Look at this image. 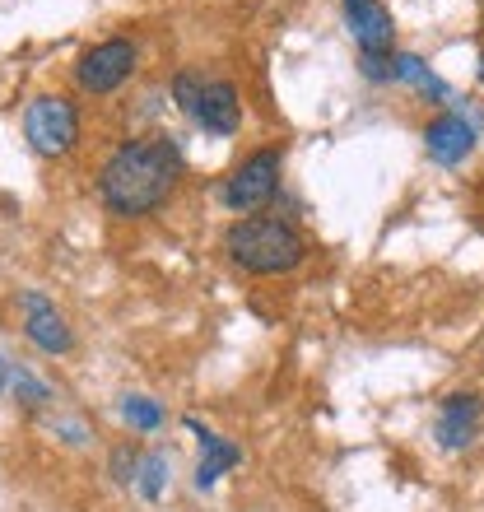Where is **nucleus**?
<instances>
[{
	"mask_svg": "<svg viewBox=\"0 0 484 512\" xmlns=\"http://www.w3.org/2000/svg\"><path fill=\"white\" fill-rule=\"evenodd\" d=\"M182 182V145L173 135H131L98 168V201L117 219H145L173 201Z\"/></svg>",
	"mask_w": 484,
	"mask_h": 512,
	"instance_id": "nucleus-1",
	"label": "nucleus"
},
{
	"mask_svg": "<svg viewBox=\"0 0 484 512\" xmlns=\"http://www.w3.org/2000/svg\"><path fill=\"white\" fill-rule=\"evenodd\" d=\"M224 252L242 275H289L308 261V238L284 215H242L224 229Z\"/></svg>",
	"mask_w": 484,
	"mask_h": 512,
	"instance_id": "nucleus-2",
	"label": "nucleus"
},
{
	"mask_svg": "<svg viewBox=\"0 0 484 512\" xmlns=\"http://www.w3.org/2000/svg\"><path fill=\"white\" fill-rule=\"evenodd\" d=\"M173 98L205 135H238L242 131V98L233 80H205L201 70H177Z\"/></svg>",
	"mask_w": 484,
	"mask_h": 512,
	"instance_id": "nucleus-3",
	"label": "nucleus"
},
{
	"mask_svg": "<svg viewBox=\"0 0 484 512\" xmlns=\"http://www.w3.org/2000/svg\"><path fill=\"white\" fill-rule=\"evenodd\" d=\"M280 173H284V149H252L247 159L224 177V187H219V201L224 210L233 215H261L270 201H275V191H280Z\"/></svg>",
	"mask_w": 484,
	"mask_h": 512,
	"instance_id": "nucleus-4",
	"label": "nucleus"
},
{
	"mask_svg": "<svg viewBox=\"0 0 484 512\" xmlns=\"http://www.w3.org/2000/svg\"><path fill=\"white\" fill-rule=\"evenodd\" d=\"M24 140L38 159H66L80 140V108L61 94H38L24 108Z\"/></svg>",
	"mask_w": 484,
	"mask_h": 512,
	"instance_id": "nucleus-5",
	"label": "nucleus"
},
{
	"mask_svg": "<svg viewBox=\"0 0 484 512\" xmlns=\"http://www.w3.org/2000/svg\"><path fill=\"white\" fill-rule=\"evenodd\" d=\"M135 66H140V47H135L131 38L94 42V47L80 52V61H75V84H80V94H89V98H108L131 80Z\"/></svg>",
	"mask_w": 484,
	"mask_h": 512,
	"instance_id": "nucleus-6",
	"label": "nucleus"
},
{
	"mask_svg": "<svg viewBox=\"0 0 484 512\" xmlns=\"http://www.w3.org/2000/svg\"><path fill=\"white\" fill-rule=\"evenodd\" d=\"M484 424V396L480 391H452L438 401V415H433V438L443 452H466V447L480 438Z\"/></svg>",
	"mask_w": 484,
	"mask_h": 512,
	"instance_id": "nucleus-7",
	"label": "nucleus"
},
{
	"mask_svg": "<svg viewBox=\"0 0 484 512\" xmlns=\"http://www.w3.org/2000/svg\"><path fill=\"white\" fill-rule=\"evenodd\" d=\"M19 317H24V336L38 345L42 354H70L75 350V331L56 312V303L42 289H24L19 294Z\"/></svg>",
	"mask_w": 484,
	"mask_h": 512,
	"instance_id": "nucleus-8",
	"label": "nucleus"
},
{
	"mask_svg": "<svg viewBox=\"0 0 484 512\" xmlns=\"http://www.w3.org/2000/svg\"><path fill=\"white\" fill-rule=\"evenodd\" d=\"M345 28L359 42V56H391L396 52V19L382 0H340Z\"/></svg>",
	"mask_w": 484,
	"mask_h": 512,
	"instance_id": "nucleus-9",
	"label": "nucleus"
},
{
	"mask_svg": "<svg viewBox=\"0 0 484 512\" xmlns=\"http://www.w3.org/2000/svg\"><path fill=\"white\" fill-rule=\"evenodd\" d=\"M475 145H480V131H475V122H466L461 112H438V117L424 126V154H429L433 163H443V168L466 163L475 154Z\"/></svg>",
	"mask_w": 484,
	"mask_h": 512,
	"instance_id": "nucleus-10",
	"label": "nucleus"
},
{
	"mask_svg": "<svg viewBox=\"0 0 484 512\" xmlns=\"http://www.w3.org/2000/svg\"><path fill=\"white\" fill-rule=\"evenodd\" d=\"M187 429L201 438V466H196V489H215L219 475L233 471L242 461V447L229 443V438H219V433H210L201 424V419H187Z\"/></svg>",
	"mask_w": 484,
	"mask_h": 512,
	"instance_id": "nucleus-11",
	"label": "nucleus"
},
{
	"mask_svg": "<svg viewBox=\"0 0 484 512\" xmlns=\"http://www.w3.org/2000/svg\"><path fill=\"white\" fill-rule=\"evenodd\" d=\"M10 391L19 396V405H24V410H47V405H52L47 382H38L28 368H19V364H10Z\"/></svg>",
	"mask_w": 484,
	"mask_h": 512,
	"instance_id": "nucleus-12",
	"label": "nucleus"
},
{
	"mask_svg": "<svg viewBox=\"0 0 484 512\" xmlns=\"http://www.w3.org/2000/svg\"><path fill=\"white\" fill-rule=\"evenodd\" d=\"M135 489H140L149 503L163 499V489H168V457H163V452H149V457H140V475H135Z\"/></svg>",
	"mask_w": 484,
	"mask_h": 512,
	"instance_id": "nucleus-13",
	"label": "nucleus"
},
{
	"mask_svg": "<svg viewBox=\"0 0 484 512\" xmlns=\"http://www.w3.org/2000/svg\"><path fill=\"white\" fill-rule=\"evenodd\" d=\"M121 419L140 433H154V429H163V405L149 401V396H126L121 401Z\"/></svg>",
	"mask_w": 484,
	"mask_h": 512,
	"instance_id": "nucleus-14",
	"label": "nucleus"
},
{
	"mask_svg": "<svg viewBox=\"0 0 484 512\" xmlns=\"http://www.w3.org/2000/svg\"><path fill=\"white\" fill-rule=\"evenodd\" d=\"M112 475H117L121 485H135V475H140V452L117 447V452H112Z\"/></svg>",
	"mask_w": 484,
	"mask_h": 512,
	"instance_id": "nucleus-15",
	"label": "nucleus"
},
{
	"mask_svg": "<svg viewBox=\"0 0 484 512\" xmlns=\"http://www.w3.org/2000/svg\"><path fill=\"white\" fill-rule=\"evenodd\" d=\"M10 387V364H5V359H0V391Z\"/></svg>",
	"mask_w": 484,
	"mask_h": 512,
	"instance_id": "nucleus-16",
	"label": "nucleus"
},
{
	"mask_svg": "<svg viewBox=\"0 0 484 512\" xmlns=\"http://www.w3.org/2000/svg\"><path fill=\"white\" fill-rule=\"evenodd\" d=\"M480 84H484V52H480Z\"/></svg>",
	"mask_w": 484,
	"mask_h": 512,
	"instance_id": "nucleus-17",
	"label": "nucleus"
}]
</instances>
